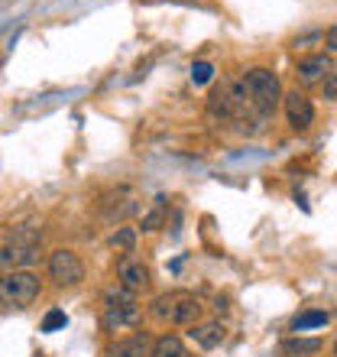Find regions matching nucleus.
Masks as SVG:
<instances>
[{"instance_id": "obj_16", "label": "nucleus", "mask_w": 337, "mask_h": 357, "mask_svg": "<svg viewBox=\"0 0 337 357\" xmlns=\"http://www.w3.org/2000/svg\"><path fill=\"white\" fill-rule=\"evenodd\" d=\"M166 225V198H156V208H152V211H146V215H143V221H140V227L143 231H159V227Z\"/></svg>"}, {"instance_id": "obj_9", "label": "nucleus", "mask_w": 337, "mask_h": 357, "mask_svg": "<svg viewBox=\"0 0 337 357\" xmlns=\"http://www.w3.org/2000/svg\"><path fill=\"white\" fill-rule=\"evenodd\" d=\"M334 72V62H331L328 52H311V56H301L299 66H295V75H299L301 85H324V78Z\"/></svg>"}, {"instance_id": "obj_8", "label": "nucleus", "mask_w": 337, "mask_h": 357, "mask_svg": "<svg viewBox=\"0 0 337 357\" xmlns=\"http://www.w3.org/2000/svg\"><path fill=\"white\" fill-rule=\"evenodd\" d=\"M117 282L130 292H143L152 282V273H150V266L143 264V260H136L133 254H120V260H117Z\"/></svg>"}, {"instance_id": "obj_5", "label": "nucleus", "mask_w": 337, "mask_h": 357, "mask_svg": "<svg viewBox=\"0 0 337 357\" xmlns=\"http://www.w3.org/2000/svg\"><path fill=\"white\" fill-rule=\"evenodd\" d=\"M39 292H42V282L33 270H10L0 280V299L7 309H26L39 299Z\"/></svg>"}, {"instance_id": "obj_21", "label": "nucleus", "mask_w": 337, "mask_h": 357, "mask_svg": "<svg viewBox=\"0 0 337 357\" xmlns=\"http://www.w3.org/2000/svg\"><path fill=\"white\" fill-rule=\"evenodd\" d=\"M331 351H334V357H337V338H334V344H331Z\"/></svg>"}, {"instance_id": "obj_7", "label": "nucleus", "mask_w": 337, "mask_h": 357, "mask_svg": "<svg viewBox=\"0 0 337 357\" xmlns=\"http://www.w3.org/2000/svg\"><path fill=\"white\" fill-rule=\"evenodd\" d=\"M282 107H285V121H289V127L295 133L311 130V123H315V104L308 101L305 91H299V88H295V91H285Z\"/></svg>"}, {"instance_id": "obj_20", "label": "nucleus", "mask_w": 337, "mask_h": 357, "mask_svg": "<svg viewBox=\"0 0 337 357\" xmlns=\"http://www.w3.org/2000/svg\"><path fill=\"white\" fill-rule=\"evenodd\" d=\"M324 49H328V52H337V23L324 29Z\"/></svg>"}, {"instance_id": "obj_11", "label": "nucleus", "mask_w": 337, "mask_h": 357, "mask_svg": "<svg viewBox=\"0 0 337 357\" xmlns=\"http://www.w3.org/2000/svg\"><path fill=\"white\" fill-rule=\"evenodd\" d=\"M188 338L195 341L201 351H214V348H221V344H224L227 328H224V325H221L217 319L198 321V325H191V328H188Z\"/></svg>"}, {"instance_id": "obj_10", "label": "nucleus", "mask_w": 337, "mask_h": 357, "mask_svg": "<svg viewBox=\"0 0 337 357\" xmlns=\"http://www.w3.org/2000/svg\"><path fill=\"white\" fill-rule=\"evenodd\" d=\"M152 341L146 331H136V335H127V338H117L104 348V357H152Z\"/></svg>"}, {"instance_id": "obj_14", "label": "nucleus", "mask_w": 337, "mask_h": 357, "mask_svg": "<svg viewBox=\"0 0 337 357\" xmlns=\"http://www.w3.org/2000/svg\"><path fill=\"white\" fill-rule=\"evenodd\" d=\"M328 321H331V312H324V309H308V312H301V315H295V319H292V331L324 328Z\"/></svg>"}, {"instance_id": "obj_6", "label": "nucleus", "mask_w": 337, "mask_h": 357, "mask_svg": "<svg viewBox=\"0 0 337 357\" xmlns=\"http://www.w3.org/2000/svg\"><path fill=\"white\" fill-rule=\"evenodd\" d=\"M46 270H49V280L56 282L58 289H75V286H81V280H84L81 257H78L75 250H68V247H58V250L49 254Z\"/></svg>"}, {"instance_id": "obj_4", "label": "nucleus", "mask_w": 337, "mask_h": 357, "mask_svg": "<svg viewBox=\"0 0 337 357\" xmlns=\"http://www.w3.org/2000/svg\"><path fill=\"white\" fill-rule=\"evenodd\" d=\"M244 88H246V94H250V101L260 107L262 117L276 111L279 101L285 98V94H282V85H279V75H276L272 68H266V66L246 68L244 72Z\"/></svg>"}, {"instance_id": "obj_3", "label": "nucleus", "mask_w": 337, "mask_h": 357, "mask_svg": "<svg viewBox=\"0 0 337 357\" xmlns=\"http://www.w3.org/2000/svg\"><path fill=\"white\" fill-rule=\"evenodd\" d=\"M39 247H42V227L39 225H19L13 231V241H3V254H0V264L3 273L10 270H29V266L39 260Z\"/></svg>"}, {"instance_id": "obj_18", "label": "nucleus", "mask_w": 337, "mask_h": 357, "mask_svg": "<svg viewBox=\"0 0 337 357\" xmlns=\"http://www.w3.org/2000/svg\"><path fill=\"white\" fill-rule=\"evenodd\" d=\"M65 325H68V315L62 309H52L46 319H42V331H46V335H52V331H58V328H65Z\"/></svg>"}, {"instance_id": "obj_17", "label": "nucleus", "mask_w": 337, "mask_h": 357, "mask_svg": "<svg viewBox=\"0 0 337 357\" xmlns=\"http://www.w3.org/2000/svg\"><path fill=\"white\" fill-rule=\"evenodd\" d=\"M211 78H214V66H211V62H205V59H201V62H195V66H191V85H207Z\"/></svg>"}, {"instance_id": "obj_13", "label": "nucleus", "mask_w": 337, "mask_h": 357, "mask_svg": "<svg viewBox=\"0 0 337 357\" xmlns=\"http://www.w3.org/2000/svg\"><path fill=\"white\" fill-rule=\"evenodd\" d=\"M152 357H188L185 341L178 335H159L152 341Z\"/></svg>"}, {"instance_id": "obj_15", "label": "nucleus", "mask_w": 337, "mask_h": 357, "mask_svg": "<svg viewBox=\"0 0 337 357\" xmlns=\"http://www.w3.org/2000/svg\"><path fill=\"white\" fill-rule=\"evenodd\" d=\"M107 244L113 250H120V254H133V247H136V227H117L111 237H107Z\"/></svg>"}, {"instance_id": "obj_1", "label": "nucleus", "mask_w": 337, "mask_h": 357, "mask_svg": "<svg viewBox=\"0 0 337 357\" xmlns=\"http://www.w3.org/2000/svg\"><path fill=\"white\" fill-rule=\"evenodd\" d=\"M150 315L159 321V325L191 328V325H198V321H201L205 305H201V299H198L195 292L168 289V292H159V296L150 302Z\"/></svg>"}, {"instance_id": "obj_19", "label": "nucleus", "mask_w": 337, "mask_h": 357, "mask_svg": "<svg viewBox=\"0 0 337 357\" xmlns=\"http://www.w3.org/2000/svg\"><path fill=\"white\" fill-rule=\"evenodd\" d=\"M321 98L331 101V104L337 101V72H331V75L324 78V85H321Z\"/></svg>"}, {"instance_id": "obj_12", "label": "nucleus", "mask_w": 337, "mask_h": 357, "mask_svg": "<svg viewBox=\"0 0 337 357\" xmlns=\"http://www.w3.org/2000/svg\"><path fill=\"white\" fill-rule=\"evenodd\" d=\"M321 348H324V344H321V338H299V335H295V338L282 341L279 354L282 357H315Z\"/></svg>"}, {"instance_id": "obj_2", "label": "nucleus", "mask_w": 337, "mask_h": 357, "mask_svg": "<svg viewBox=\"0 0 337 357\" xmlns=\"http://www.w3.org/2000/svg\"><path fill=\"white\" fill-rule=\"evenodd\" d=\"M143 319V305L136 299V292L123 289L120 282L111 286L104 292V302H101V328L107 335H117V331H127V328H136Z\"/></svg>"}]
</instances>
